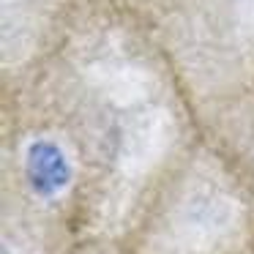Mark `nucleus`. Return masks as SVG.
<instances>
[{
    "label": "nucleus",
    "mask_w": 254,
    "mask_h": 254,
    "mask_svg": "<svg viewBox=\"0 0 254 254\" xmlns=\"http://www.w3.org/2000/svg\"><path fill=\"white\" fill-rule=\"evenodd\" d=\"M128 254H254V186L194 134L137 205Z\"/></svg>",
    "instance_id": "f257e3e1"
},
{
    "label": "nucleus",
    "mask_w": 254,
    "mask_h": 254,
    "mask_svg": "<svg viewBox=\"0 0 254 254\" xmlns=\"http://www.w3.org/2000/svg\"><path fill=\"white\" fill-rule=\"evenodd\" d=\"M170 33L194 115L254 85V0H175Z\"/></svg>",
    "instance_id": "f03ea898"
},
{
    "label": "nucleus",
    "mask_w": 254,
    "mask_h": 254,
    "mask_svg": "<svg viewBox=\"0 0 254 254\" xmlns=\"http://www.w3.org/2000/svg\"><path fill=\"white\" fill-rule=\"evenodd\" d=\"M197 131L254 186V85L197 112Z\"/></svg>",
    "instance_id": "7ed1b4c3"
},
{
    "label": "nucleus",
    "mask_w": 254,
    "mask_h": 254,
    "mask_svg": "<svg viewBox=\"0 0 254 254\" xmlns=\"http://www.w3.org/2000/svg\"><path fill=\"white\" fill-rule=\"evenodd\" d=\"M71 254H128V249L112 238H88V241L77 243Z\"/></svg>",
    "instance_id": "20e7f679"
}]
</instances>
